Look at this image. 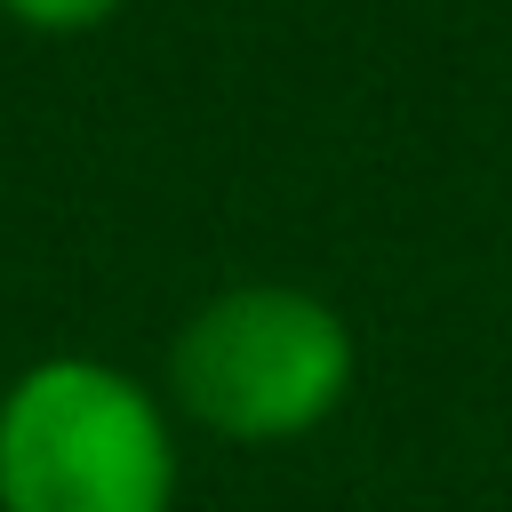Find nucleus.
I'll list each match as a JSON object with an SVG mask.
<instances>
[{"instance_id":"obj_3","label":"nucleus","mask_w":512,"mask_h":512,"mask_svg":"<svg viewBox=\"0 0 512 512\" xmlns=\"http://www.w3.org/2000/svg\"><path fill=\"white\" fill-rule=\"evenodd\" d=\"M128 0H0V16H16L24 32H48V40H72V32H96L112 24Z\"/></svg>"},{"instance_id":"obj_1","label":"nucleus","mask_w":512,"mask_h":512,"mask_svg":"<svg viewBox=\"0 0 512 512\" xmlns=\"http://www.w3.org/2000/svg\"><path fill=\"white\" fill-rule=\"evenodd\" d=\"M352 328L296 280L216 288L168 344V408L232 448H288L352 392Z\"/></svg>"},{"instance_id":"obj_2","label":"nucleus","mask_w":512,"mask_h":512,"mask_svg":"<svg viewBox=\"0 0 512 512\" xmlns=\"http://www.w3.org/2000/svg\"><path fill=\"white\" fill-rule=\"evenodd\" d=\"M0 512H176V408L96 352L0 384Z\"/></svg>"}]
</instances>
